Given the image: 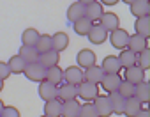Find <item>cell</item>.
<instances>
[{"instance_id": "1", "label": "cell", "mask_w": 150, "mask_h": 117, "mask_svg": "<svg viewBox=\"0 0 150 117\" xmlns=\"http://www.w3.org/2000/svg\"><path fill=\"white\" fill-rule=\"evenodd\" d=\"M78 96L83 99V101H94L97 96H99V85L96 83H90V82H81L78 87Z\"/></svg>"}, {"instance_id": "2", "label": "cell", "mask_w": 150, "mask_h": 117, "mask_svg": "<svg viewBox=\"0 0 150 117\" xmlns=\"http://www.w3.org/2000/svg\"><path fill=\"white\" fill-rule=\"evenodd\" d=\"M129 32L127 30H124V29H117V30H113V32H110V43H111V46L113 48H117V50H125L127 48V43H129Z\"/></svg>"}, {"instance_id": "3", "label": "cell", "mask_w": 150, "mask_h": 117, "mask_svg": "<svg viewBox=\"0 0 150 117\" xmlns=\"http://www.w3.org/2000/svg\"><path fill=\"white\" fill-rule=\"evenodd\" d=\"M23 75L28 78V80H32V82H42L44 80V76H46V69L39 64V62H30V64H27L25 66V71H23Z\"/></svg>"}, {"instance_id": "4", "label": "cell", "mask_w": 150, "mask_h": 117, "mask_svg": "<svg viewBox=\"0 0 150 117\" xmlns=\"http://www.w3.org/2000/svg\"><path fill=\"white\" fill-rule=\"evenodd\" d=\"M37 92H39V98L46 103V101H51V99H57L58 98V85H53V83L42 80V82H39Z\"/></svg>"}, {"instance_id": "5", "label": "cell", "mask_w": 150, "mask_h": 117, "mask_svg": "<svg viewBox=\"0 0 150 117\" xmlns=\"http://www.w3.org/2000/svg\"><path fill=\"white\" fill-rule=\"evenodd\" d=\"M94 108H96V112H97V115L99 117H111L113 115V110H111V103H110V99H108V96H97L96 99H94Z\"/></svg>"}, {"instance_id": "6", "label": "cell", "mask_w": 150, "mask_h": 117, "mask_svg": "<svg viewBox=\"0 0 150 117\" xmlns=\"http://www.w3.org/2000/svg\"><path fill=\"white\" fill-rule=\"evenodd\" d=\"M64 80L65 83H71V85H80L85 78H83V69L78 68V66H69L67 69H64Z\"/></svg>"}, {"instance_id": "7", "label": "cell", "mask_w": 150, "mask_h": 117, "mask_svg": "<svg viewBox=\"0 0 150 117\" xmlns=\"http://www.w3.org/2000/svg\"><path fill=\"white\" fill-rule=\"evenodd\" d=\"M76 61H78V68H83V69H87V68H90V66H94V64H96L97 57H96V53H94L92 50H88V48H83V50H80V51H78V55H76Z\"/></svg>"}, {"instance_id": "8", "label": "cell", "mask_w": 150, "mask_h": 117, "mask_svg": "<svg viewBox=\"0 0 150 117\" xmlns=\"http://www.w3.org/2000/svg\"><path fill=\"white\" fill-rule=\"evenodd\" d=\"M99 25L106 30V32H113L118 29L120 25V18L115 13H103V16L99 18Z\"/></svg>"}, {"instance_id": "9", "label": "cell", "mask_w": 150, "mask_h": 117, "mask_svg": "<svg viewBox=\"0 0 150 117\" xmlns=\"http://www.w3.org/2000/svg\"><path fill=\"white\" fill-rule=\"evenodd\" d=\"M101 68H103L104 75H120V71H122V66H120L118 58H117L115 55H108V57H104Z\"/></svg>"}, {"instance_id": "10", "label": "cell", "mask_w": 150, "mask_h": 117, "mask_svg": "<svg viewBox=\"0 0 150 117\" xmlns=\"http://www.w3.org/2000/svg\"><path fill=\"white\" fill-rule=\"evenodd\" d=\"M58 61H60V53L55 51V50H50L46 53H39V58H37V62L48 69V68H53V66H58Z\"/></svg>"}, {"instance_id": "11", "label": "cell", "mask_w": 150, "mask_h": 117, "mask_svg": "<svg viewBox=\"0 0 150 117\" xmlns=\"http://www.w3.org/2000/svg\"><path fill=\"white\" fill-rule=\"evenodd\" d=\"M103 76H104V71H103V68L97 66V64H94V66H90V68H87V69L83 71L85 82H90V83H96V85L101 83Z\"/></svg>"}, {"instance_id": "12", "label": "cell", "mask_w": 150, "mask_h": 117, "mask_svg": "<svg viewBox=\"0 0 150 117\" xmlns=\"http://www.w3.org/2000/svg\"><path fill=\"white\" fill-rule=\"evenodd\" d=\"M122 75H104L103 76V80H101V85H103V89L110 94V92H115V91H118V87H120V83H122Z\"/></svg>"}, {"instance_id": "13", "label": "cell", "mask_w": 150, "mask_h": 117, "mask_svg": "<svg viewBox=\"0 0 150 117\" xmlns=\"http://www.w3.org/2000/svg\"><path fill=\"white\" fill-rule=\"evenodd\" d=\"M87 37H88V41H90L92 44H103V43L108 39V32L97 23V25H92V29L88 30Z\"/></svg>"}, {"instance_id": "14", "label": "cell", "mask_w": 150, "mask_h": 117, "mask_svg": "<svg viewBox=\"0 0 150 117\" xmlns=\"http://www.w3.org/2000/svg\"><path fill=\"white\" fill-rule=\"evenodd\" d=\"M127 48L138 55L139 51H143L145 48H148V39H146V37H143V36H139V34H132V36H129Z\"/></svg>"}, {"instance_id": "15", "label": "cell", "mask_w": 150, "mask_h": 117, "mask_svg": "<svg viewBox=\"0 0 150 117\" xmlns=\"http://www.w3.org/2000/svg\"><path fill=\"white\" fill-rule=\"evenodd\" d=\"M124 76H125V78H124L125 82H129V83H132V85H138L139 82L145 80V71L139 69L138 66H131V68L124 69Z\"/></svg>"}, {"instance_id": "16", "label": "cell", "mask_w": 150, "mask_h": 117, "mask_svg": "<svg viewBox=\"0 0 150 117\" xmlns=\"http://www.w3.org/2000/svg\"><path fill=\"white\" fill-rule=\"evenodd\" d=\"M129 7H131V14L136 16V18L150 14V2L148 0H136V2H132Z\"/></svg>"}, {"instance_id": "17", "label": "cell", "mask_w": 150, "mask_h": 117, "mask_svg": "<svg viewBox=\"0 0 150 117\" xmlns=\"http://www.w3.org/2000/svg\"><path fill=\"white\" fill-rule=\"evenodd\" d=\"M103 4L101 2H92V4H87L85 6V18L90 20L92 23L94 21H99V18L103 16Z\"/></svg>"}, {"instance_id": "18", "label": "cell", "mask_w": 150, "mask_h": 117, "mask_svg": "<svg viewBox=\"0 0 150 117\" xmlns=\"http://www.w3.org/2000/svg\"><path fill=\"white\" fill-rule=\"evenodd\" d=\"M80 106H81V103H78V99L62 101V117H78Z\"/></svg>"}, {"instance_id": "19", "label": "cell", "mask_w": 150, "mask_h": 117, "mask_svg": "<svg viewBox=\"0 0 150 117\" xmlns=\"http://www.w3.org/2000/svg\"><path fill=\"white\" fill-rule=\"evenodd\" d=\"M46 82L53 83V85H60L64 82V69L60 66H53V68H48L46 69V76H44Z\"/></svg>"}, {"instance_id": "20", "label": "cell", "mask_w": 150, "mask_h": 117, "mask_svg": "<svg viewBox=\"0 0 150 117\" xmlns=\"http://www.w3.org/2000/svg\"><path fill=\"white\" fill-rule=\"evenodd\" d=\"M134 98L139 99L141 103H148L150 101V83L146 80H143L138 85H134Z\"/></svg>"}, {"instance_id": "21", "label": "cell", "mask_w": 150, "mask_h": 117, "mask_svg": "<svg viewBox=\"0 0 150 117\" xmlns=\"http://www.w3.org/2000/svg\"><path fill=\"white\" fill-rule=\"evenodd\" d=\"M108 99L111 103V110L115 115H124V106H125V99L115 91V92H110L108 94Z\"/></svg>"}, {"instance_id": "22", "label": "cell", "mask_w": 150, "mask_h": 117, "mask_svg": "<svg viewBox=\"0 0 150 117\" xmlns=\"http://www.w3.org/2000/svg\"><path fill=\"white\" fill-rule=\"evenodd\" d=\"M51 46H53V50L55 51H64L67 46H69V36L65 34V32H57V34H53L51 36Z\"/></svg>"}, {"instance_id": "23", "label": "cell", "mask_w": 150, "mask_h": 117, "mask_svg": "<svg viewBox=\"0 0 150 117\" xmlns=\"http://www.w3.org/2000/svg\"><path fill=\"white\" fill-rule=\"evenodd\" d=\"M44 115L46 117H62V101L58 98L46 101L44 103Z\"/></svg>"}, {"instance_id": "24", "label": "cell", "mask_w": 150, "mask_h": 117, "mask_svg": "<svg viewBox=\"0 0 150 117\" xmlns=\"http://www.w3.org/2000/svg\"><path fill=\"white\" fill-rule=\"evenodd\" d=\"M117 58H118V62H120L122 69H127V68H131V66H136V53L131 51L129 48L120 50V55H118Z\"/></svg>"}, {"instance_id": "25", "label": "cell", "mask_w": 150, "mask_h": 117, "mask_svg": "<svg viewBox=\"0 0 150 117\" xmlns=\"http://www.w3.org/2000/svg\"><path fill=\"white\" fill-rule=\"evenodd\" d=\"M78 98V89L76 85H71V83H64L58 89V99L60 101H69V99H76Z\"/></svg>"}, {"instance_id": "26", "label": "cell", "mask_w": 150, "mask_h": 117, "mask_svg": "<svg viewBox=\"0 0 150 117\" xmlns=\"http://www.w3.org/2000/svg\"><path fill=\"white\" fill-rule=\"evenodd\" d=\"M134 30H136V34H139V36H143V37L148 39V36H150V14H148V16L136 18V21H134Z\"/></svg>"}, {"instance_id": "27", "label": "cell", "mask_w": 150, "mask_h": 117, "mask_svg": "<svg viewBox=\"0 0 150 117\" xmlns=\"http://www.w3.org/2000/svg\"><path fill=\"white\" fill-rule=\"evenodd\" d=\"M143 108V103L139 101V99H136L134 96L132 98H129V99H125V106H124V115L125 117H134L139 110Z\"/></svg>"}, {"instance_id": "28", "label": "cell", "mask_w": 150, "mask_h": 117, "mask_svg": "<svg viewBox=\"0 0 150 117\" xmlns=\"http://www.w3.org/2000/svg\"><path fill=\"white\" fill-rule=\"evenodd\" d=\"M67 18H69L71 23H74V21L80 20V18H85V6L80 4V2L71 4L69 9H67Z\"/></svg>"}, {"instance_id": "29", "label": "cell", "mask_w": 150, "mask_h": 117, "mask_svg": "<svg viewBox=\"0 0 150 117\" xmlns=\"http://www.w3.org/2000/svg\"><path fill=\"white\" fill-rule=\"evenodd\" d=\"M25 66H27V62L23 61L20 55H13L9 61H7V68H9L11 75H13V73H14V75L23 73V71H25Z\"/></svg>"}, {"instance_id": "30", "label": "cell", "mask_w": 150, "mask_h": 117, "mask_svg": "<svg viewBox=\"0 0 150 117\" xmlns=\"http://www.w3.org/2000/svg\"><path fill=\"white\" fill-rule=\"evenodd\" d=\"M18 55L23 58L27 64H30V62H37V58H39V53H37L35 46H21Z\"/></svg>"}, {"instance_id": "31", "label": "cell", "mask_w": 150, "mask_h": 117, "mask_svg": "<svg viewBox=\"0 0 150 117\" xmlns=\"http://www.w3.org/2000/svg\"><path fill=\"white\" fill-rule=\"evenodd\" d=\"M92 21L90 20H87V18H80V20H76L72 23V29H74V32H76L78 36H87L88 34V30L92 29Z\"/></svg>"}, {"instance_id": "32", "label": "cell", "mask_w": 150, "mask_h": 117, "mask_svg": "<svg viewBox=\"0 0 150 117\" xmlns=\"http://www.w3.org/2000/svg\"><path fill=\"white\" fill-rule=\"evenodd\" d=\"M39 36H41V34H39L35 29H27V30L21 34V43H23V46H35Z\"/></svg>"}, {"instance_id": "33", "label": "cell", "mask_w": 150, "mask_h": 117, "mask_svg": "<svg viewBox=\"0 0 150 117\" xmlns=\"http://www.w3.org/2000/svg\"><path fill=\"white\" fill-rule=\"evenodd\" d=\"M35 50H37V53H46V51L53 50V46H51V36L41 34L39 39H37V43H35Z\"/></svg>"}, {"instance_id": "34", "label": "cell", "mask_w": 150, "mask_h": 117, "mask_svg": "<svg viewBox=\"0 0 150 117\" xmlns=\"http://www.w3.org/2000/svg\"><path fill=\"white\" fill-rule=\"evenodd\" d=\"M136 66L143 71H146L150 68V50L148 48H145L143 51H139L136 55Z\"/></svg>"}, {"instance_id": "35", "label": "cell", "mask_w": 150, "mask_h": 117, "mask_svg": "<svg viewBox=\"0 0 150 117\" xmlns=\"http://www.w3.org/2000/svg\"><path fill=\"white\" fill-rule=\"evenodd\" d=\"M117 92H118L124 99H129V98L134 96V85L129 83V82H125V80H122V83H120V87H118Z\"/></svg>"}, {"instance_id": "36", "label": "cell", "mask_w": 150, "mask_h": 117, "mask_svg": "<svg viewBox=\"0 0 150 117\" xmlns=\"http://www.w3.org/2000/svg\"><path fill=\"white\" fill-rule=\"evenodd\" d=\"M78 117H99V115H97L94 105H92L90 101H87V103H83V105L80 106V115H78Z\"/></svg>"}, {"instance_id": "37", "label": "cell", "mask_w": 150, "mask_h": 117, "mask_svg": "<svg viewBox=\"0 0 150 117\" xmlns=\"http://www.w3.org/2000/svg\"><path fill=\"white\" fill-rule=\"evenodd\" d=\"M0 117H21V115H20V110L18 108H14V106H4Z\"/></svg>"}, {"instance_id": "38", "label": "cell", "mask_w": 150, "mask_h": 117, "mask_svg": "<svg viewBox=\"0 0 150 117\" xmlns=\"http://www.w3.org/2000/svg\"><path fill=\"white\" fill-rule=\"evenodd\" d=\"M11 76V71H9V68H7V62H2L0 61V80H6V78H9Z\"/></svg>"}, {"instance_id": "39", "label": "cell", "mask_w": 150, "mask_h": 117, "mask_svg": "<svg viewBox=\"0 0 150 117\" xmlns=\"http://www.w3.org/2000/svg\"><path fill=\"white\" fill-rule=\"evenodd\" d=\"M134 117H150V112H148L146 108H141V110H139Z\"/></svg>"}, {"instance_id": "40", "label": "cell", "mask_w": 150, "mask_h": 117, "mask_svg": "<svg viewBox=\"0 0 150 117\" xmlns=\"http://www.w3.org/2000/svg\"><path fill=\"white\" fill-rule=\"evenodd\" d=\"M99 2H101L103 6H115V4L120 2V0H99Z\"/></svg>"}, {"instance_id": "41", "label": "cell", "mask_w": 150, "mask_h": 117, "mask_svg": "<svg viewBox=\"0 0 150 117\" xmlns=\"http://www.w3.org/2000/svg\"><path fill=\"white\" fill-rule=\"evenodd\" d=\"M80 4H83V6H87V4H92V2H97V0H78Z\"/></svg>"}, {"instance_id": "42", "label": "cell", "mask_w": 150, "mask_h": 117, "mask_svg": "<svg viewBox=\"0 0 150 117\" xmlns=\"http://www.w3.org/2000/svg\"><path fill=\"white\" fill-rule=\"evenodd\" d=\"M122 2H124V4H129V6H131L132 2H136V0H122Z\"/></svg>"}, {"instance_id": "43", "label": "cell", "mask_w": 150, "mask_h": 117, "mask_svg": "<svg viewBox=\"0 0 150 117\" xmlns=\"http://www.w3.org/2000/svg\"><path fill=\"white\" fill-rule=\"evenodd\" d=\"M2 110H4V101L0 99V113H2Z\"/></svg>"}, {"instance_id": "44", "label": "cell", "mask_w": 150, "mask_h": 117, "mask_svg": "<svg viewBox=\"0 0 150 117\" xmlns=\"http://www.w3.org/2000/svg\"><path fill=\"white\" fill-rule=\"evenodd\" d=\"M4 91V80H0V92Z\"/></svg>"}, {"instance_id": "45", "label": "cell", "mask_w": 150, "mask_h": 117, "mask_svg": "<svg viewBox=\"0 0 150 117\" xmlns=\"http://www.w3.org/2000/svg\"><path fill=\"white\" fill-rule=\"evenodd\" d=\"M42 117H46V115H42Z\"/></svg>"}]
</instances>
